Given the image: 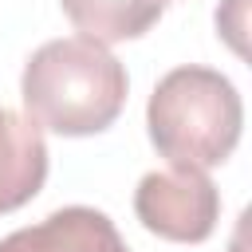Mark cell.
<instances>
[{
	"label": "cell",
	"instance_id": "52a82bcc",
	"mask_svg": "<svg viewBox=\"0 0 252 252\" xmlns=\"http://www.w3.org/2000/svg\"><path fill=\"white\" fill-rule=\"evenodd\" d=\"M161 4H169V0H161Z\"/></svg>",
	"mask_w": 252,
	"mask_h": 252
},
{
	"label": "cell",
	"instance_id": "5b68a950",
	"mask_svg": "<svg viewBox=\"0 0 252 252\" xmlns=\"http://www.w3.org/2000/svg\"><path fill=\"white\" fill-rule=\"evenodd\" d=\"M47 181V142L39 126L0 106V217L24 209Z\"/></svg>",
	"mask_w": 252,
	"mask_h": 252
},
{
	"label": "cell",
	"instance_id": "3957f363",
	"mask_svg": "<svg viewBox=\"0 0 252 252\" xmlns=\"http://www.w3.org/2000/svg\"><path fill=\"white\" fill-rule=\"evenodd\" d=\"M134 213L146 232L173 244H201L220 220V193L205 169H154L134 189Z\"/></svg>",
	"mask_w": 252,
	"mask_h": 252
},
{
	"label": "cell",
	"instance_id": "7a4b0ae2",
	"mask_svg": "<svg viewBox=\"0 0 252 252\" xmlns=\"http://www.w3.org/2000/svg\"><path fill=\"white\" fill-rule=\"evenodd\" d=\"M154 150L181 169H213L228 161L244 130V102L228 75L185 63L158 79L146 102Z\"/></svg>",
	"mask_w": 252,
	"mask_h": 252
},
{
	"label": "cell",
	"instance_id": "277c9868",
	"mask_svg": "<svg viewBox=\"0 0 252 252\" xmlns=\"http://www.w3.org/2000/svg\"><path fill=\"white\" fill-rule=\"evenodd\" d=\"M0 252H130V248L102 209L67 205L47 213L39 224L8 232L0 240Z\"/></svg>",
	"mask_w": 252,
	"mask_h": 252
},
{
	"label": "cell",
	"instance_id": "8992f818",
	"mask_svg": "<svg viewBox=\"0 0 252 252\" xmlns=\"http://www.w3.org/2000/svg\"><path fill=\"white\" fill-rule=\"evenodd\" d=\"M59 4L63 16L75 24V32L102 47L146 35L165 12L161 0H59Z\"/></svg>",
	"mask_w": 252,
	"mask_h": 252
},
{
	"label": "cell",
	"instance_id": "6da1fadb",
	"mask_svg": "<svg viewBox=\"0 0 252 252\" xmlns=\"http://www.w3.org/2000/svg\"><path fill=\"white\" fill-rule=\"evenodd\" d=\"M126 91V67L87 35L47 39L28 55L20 75L28 118L59 138H91L114 126Z\"/></svg>",
	"mask_w": 252,
	"mask_h": 252
}]
</instances>
